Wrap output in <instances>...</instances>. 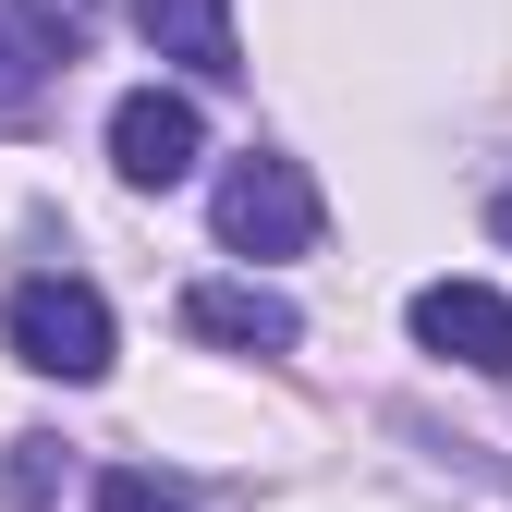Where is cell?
<instances>
[{
    "label": "cell",
    "mask_w": 512,
    "mask_h": 512,
    "mask_svg": "<svg viewBox=\"0 0 512 512\" xmlns=\"http://www.w3.org/2000/svg\"><path fill=\"white\" fill-rule=\"evenodd\" d=\"M135 25L159 61H183L196 86H232L244 74V37H232V0H135Z\"/></svg>",
    "instance_id": "cell-6"
},
{
    "label": "cell",
    "mask_w": 512,
    "mask_h": 512,
    "mask_svg": "<svg viewBox=\"0 0 512 512\" xmlns=\"http://www.w3.org/2000/svg\"><path fill=\"white\" fill-rule=\"evenodd\" d=\"M403 330H415L427 354L476 366V378H512V293H500V281H427V293L403 305Z\"/></svg>",
    "instance_id": "cell-4"
},
{
    "label": "cell",
    "mask_w": 512,
    "mask_h": 512,
    "mask_svg": "<svg viewBox=\"0 0 512 512\" xmlns=\"http://www.w3.org/2000/svg\"><path fill=\"white\" fill-rule=\"evenodd\" d=\"M196 159H208V110L183 98V86H135V98H110V171L135 183V196H171Z\"/></svg>",
    "instance_id": "cell-3"
},
{
    "label": "cell",
    "mask_w": 512,
    "mask_h": 512,
    "mask_svg": "<svg viewBox=\"0 0 512 512\" xmlns=\"http://www.w3.org/2000/svg\"><path fill=\"white\" fill-rule=\"evenodd\" d=\"M500 232H512V208H500Z\"/></svg>",
    "instance_id": "cell-10"
},
{
    "label": "cell",
    "mask_w": 512,
    "mask_h": 512,
    "mask_svg": "<svg viewBox=\"0 0 512 512\" xmlns=\"http://www.w3.org/2000/svg\"><path fill=\"white\" fill-rule=\"evenodd\" d=\"M74 61V0H0V98H37Z\"/></svg>",
    "instance_id": "cell-7"
},
{
    "label": "cell",
    "mask_w": 512,
    "mask_h": 512,
    "mask_svg": "<svg viewBox=\"0 0 512 512\" xmlns=\"http://www.w3.org/2000/svg\"><path fill=\"white\" fill-rule=\"evenodd\" d=\"M61 500V439H13V512H49Z\"/></svg>",
    "instance_id": "cell-8"
},
{
    "label": "cell",
    "mask_w": 512,
    "mask_h": 512,
    "mask_svg": "<svg viewBox=\"0 0 512 512\" xmlns=\"http://www.w3.org/2000/svg\"><path fill=\"white\" fill-rule=\"evenodd\" d=\"M317 171L305 159H281V147H244L220 183H208V232H220V256H244V281L269 269V256H305L317 244Z\"/></svg>",
    "instance_id": "cell-1"
},
{
    "label": "cell",
    "mask_w": 512,
    "mask_h": 512,
    "mask_svg": "<svg viewBox=\"0 0 512 512\" xmlns=\"http://www.w3.org/2000/svg\"><path fill=\"white\" fill-rule=\"evenodd\" d=\"M0 342H13V366H37V378H61V391H86V378H110V354H122V330H110V305L86 293V281H13L0 293Z\"/></svg>",
    "instance_id": "cell-2"
},
{
    "label": "cell",
    "mask_w": 512,
    "mask_h": 512,
    "mask_svg": "<svg viewBox=\"0 0 512 512\" xmlns=\"http://www.w3.org/2000/svg\"><path fill=\"white\" fill-rule=\"evenodd\" d=\"M183 330L220 342V354H293L305 317H293V293H269V281H196V293H183Z\"/></svg>",
    "instance_id": "cell-5"
},
{
    "label": "cell",
    "mask_w": 512,
    "mask_h": 512,
    "mask_svg": "<svg viewBox=\"0 0 512 512\" xmlns=\"http://www.w3.org/2000/svg\"><path fill=\"white\" fill-rule=\"evenodd\" d=\"M98 512H196V500H171L159 476H135V464H122V476H98Z\"/></svg>",
    "instance_id": "cell-9"
}]
</instances>
